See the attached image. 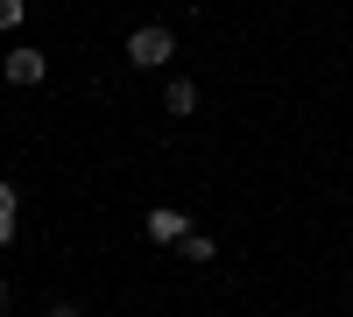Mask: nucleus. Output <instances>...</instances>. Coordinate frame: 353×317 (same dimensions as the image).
<instances>
[{
	"label": "nucleus",
	"instance_id": "1",
	"mask_svg": "<svg viewBox=\"0 0 353 317\" xmlns=\"http://www.w3.org/2000/svg\"><path fill=\"white\" fill-rule=\"evenodd\" d=\"M170 56H176V36H170L163 21H149V28H134V36H128V64H134V71H163Z\"/></svg>",
	"mask_w": 353,
	"mask_h": 317
},
{
	"label": "nucleus",
	"instance_id": "2",
	"mask_svg": "<svg viewBox=\"0 0 353 317\" xmlns=\"http://www.w3.org/2000/svg\"><path fill=\"white\" fill-rule=\"evenodd\" d=\"M43 78H50L43 50H8V85H43Z\"/></svg>",
	"mask_w": 353,
	"mask_h": 317
},
{
	"label": "nucleus",
	"instance_id": "3",
	"mask_svg": "<svg viewBox=\"0 0 353 317\" xmlns=\"http://www.w3.org/2000/svg\"><path fill=\"white\" fill-rule=\"evenodd\" d=\"M184 233H191V219L176 212V205H156V212H149V240H156V247H176Z\"/></svg>",
	"mask_w": 353,
	"mask_h": 317
},
{
	"label": "nucleus",
	"instance_id": "4",
	"mask_svg": "<svg viewBox=\"0 0 353 317\" xmlns=\"http://www.w3.org/2000/svg\"><path fill=\"white\" fill-rule=\"evenodd\" d=\"M163 113H198V85L191 78H170L163 85Z\"/></svg>",
	"mask_w": 353,
	"mask_h": 317
},
{
	"label": "nucleus",
	"instance_id": "5",
	"mask_svg": "<svg viewBox=\"0 0 353 317\" xmlns=\"http://www.w3.org/2000/svg\"><path fill=\"white\" fill-rule=\"evenodd\" d=\"M176 254H184V261H198V268H205V261H212V254H219V240H212V233H184V240H176Z\"/></svg>",
	"mask_w": 353,
	"mask_h": 317
},
{
	"label": "nucleus",
	"instance_id": "6",
	"mask_svg": "<svg viewBox=\"0 0 353 317\" xmlns=\"http://www.w3.org/2000/svg\"><path fill=\"white\" fill-rule=\"evenodd\" d=\"M14 212H21V197H14V184H0V247L14 240Z\"/></svg>",
	"mask_w": 353,
	"mask_h": 317
},
{
	"label": "nucleus",
	"instance_id": "7",
	"mask_svg": "<svg viewBox=\"0 0 353 317\" xmlns=\"http://www.w3.org/2000/svg\"><path fill=\"white\" fill-rule=\"evenodd\" d=\"M21 14H28V0H0V28H21Z\"/></svg>",
	"mask_w": 353,
	"mask_h": 317
},
{
	"label": "nucleus",
	"instance_id": "8",
	"mask_svg": "<svg viewBox=\"0 0 353 317\" xmlns=\"http://www.w3.org/2000/svg\"><path fill=\"white\" fill-rule=\"evenodd\" d=\"M50 317H85V310L78 303H50Z\"/></svg>",
	"mask_w": 353,
	"mask_h": 317
},
{
	"label": "nucleus",
	"instance_id": "9",
	"mask_svg": "<svg viewBox=\"0 0 353 317\" xmlns=\"http://www.w3.org/2000/svg\"><path fill=\"white\" fill-rule=\"evenodd\" d=\"M0 303H8V282H0Z\"/></svg>",
	"mask_w": 353,
	"mask_h": 317
}]
</instances>
